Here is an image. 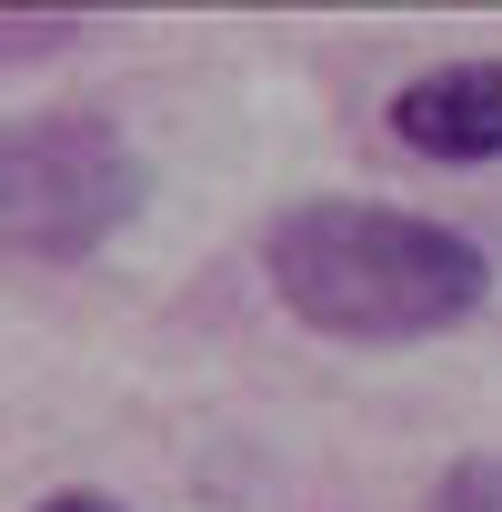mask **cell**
<instances>
[{
  "mask_svg": "<svg viewBox=\"0 0 502 512\" xmlns=\"http://www.w3.org/2000/svg\"><path fill=\"white\" fill-rule=\"evenodd\" d=\"M262 272L292 322L332 342H432L482 312V241L392 201H292L262 241Z\"/></svg>",
  "mask_w": 502,
  "mask_h": 512,
  "instance_id": "6da1fadb",
  "label": "cell"
},
{
  "mask_svg": "<svg viewBox=\"0 0 502 512\" xmlns=\"http://www.w3.org/2000/svg\"><path fill=\"white\" fill-rule=\"evenodd\" d=\"M151 161L101 111H21L0 121V251L11 262H91L141 211Z\"/></svg>",
  "mask_w": 502,
  "mask_h": 512,
  "instance_id": "7a4b0ae2",
  "label": "cell"
},
{
  "mask_svg": "<svg viewBox=\"0 0 502 512\" xmlns=\"http://www.w3.org/2000/svg\"><path fill=\"white\" fill-rule=\"evenodd\" d=\"M392 131L422 161H502V61H442L392 91Z\"/></svg>",
  "mask_w": 502,
  "mask_h": 512,
  "instance_id": "3957f363",
  "label": "cell"
},
{
  "mask_svg": "<svg viewBox=\"0 0 502 512\" xmlns=\"http://www.w3.org/2000/svg\"><path fill=\"white\" fill-rule=\"evenodd\" d=\"M422 512H502V472H492V462H452Z\"/></svg>",
  "mask_w": 502,
  "mask_h": 512,
  "instance_id": "277c9868",
  "label": "cell"
},
{
  "mask_svg": "<svg viewBox=\"0 0 502 512\" xmlns=\"http://www.w3.org/2000/svg\"><path fill=\"white\" fill-rule=\"evenodd\" d=\"M31 512H121L111 492H51V502H31Z\"/></svg>",
  "mask_w": 502,
  "mask_h": 512,
  "instance_id": "5b68a950",
  "label": "cell"
}]
</instances>
